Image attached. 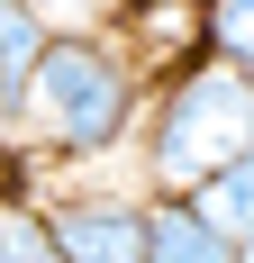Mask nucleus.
I'll return each mask as SVG.
<instances>
[{
  "label": "nucleus",
  "mask_w": 254,
  "mask_h": 263,
  "mask_svg": "<svg viewBox=\"0 0 254 263\" xmlns=\"http://www.w3.org/2000/svg\"><path fill=\"white\" fill-rule=\"evenodd\" d=\"M136 118H146V73L136 54L100 27H55L37 64L19 82V163L27 182H73V173H109V163L136 145Z\"/></svg>",
  "instance_id": "1"
},
{
  "label": "nucleus",
  "mask_w": 254,
  "mask_h": 263,
  "mask_svg": "<svg viewBox=\"0 0 254 263\" xmlns=\"http://www.w3.org/2000/svg\"><path fill=\"white\" fill-rule=\"evenodd\" d=\"M254 145V82L227 73L218 54H182L173 73L146 82V118H136V191L146 200H182V191L236 163Z\"/></svg>",
  "instance_id": "2"
},
{
  "label": "nucleus",
  "mask_w": 254,
  "mask_h": 263,
  "mask_svg": "<svg viewBox=\"0 0 254 263\" xmlns=\"http://www.w3.org/2000/svg\"><path fill=\"white\" fill-rule=\"evenodd\" d=\"M37 227H46L55 263H136V245H146V191L73 173V182L37 191Z\"/></svg>",
  "instance_id": "3"
},
{
  "label": "nucleus",
  "mask_w": 254,
  "mask_h": 263,
  "mask_svg": "<svg viewBox=\"0 0 254 263\" xmlns=\"http://www.w3.org/2000/svg\"><path fill=\"white\" fill-rule=\"evenodd\" d=\"M182 209L209 218V227H218V236L245 254V245H254V145H245L236 163H218V173H200V182L182 191Z\"/></svg>",
  "instance_id": "4"
},
{
  "label": "nucleus",
  "mask_w": 254,
  "mask_h": 263,
  "mask_svg": "<svg viewBox=\"0 0 254 263\" xmlns=\"http://www.w3.org/2000/svg\"><path fill=\"white\" fill-rule=\"evenodd\" d=\"M136 263H236V245L209 227V218H191L182 200H146V245H136Z\"/></svg>",
  "instance_id": "5"
},
{
  "label": "nucleus",
  "mask_w": 254,
  "mask_h": 263,
  "mask_svg": "<svg viewBox=\"0 0 254 263\" xmlns=\"http://www.w3.org/2000/svg\"><path fill=\"white\" fill-rule=\"evenodd\" d=\"M200 54L254 82V0H200Z\"/></svg>",
  "instance_id": "6"
},
{
  "label": "nucleus",
  "mask_w": 254,
  "mask_h": 263,
  "mask_svg": "<svg viewBox=\"0 0 254 263\" xmlns=\"http://www.w3.org/2000/svg\"><path fill=\"white\" fill-rule=\"evenodd\" d=\"M55 27L27 9V0H0V82H9V100H19V82H27V64H37V46H46Z\"/></svg>",
  "instance_id": "7"
},
{
  "label": "nucleus",
  "mask_w": 254,
  "mask_h": 263,
  "mask_svg": "<svg viewBox=\"0 0 254 263\" xmlns=\"http://www.w3.org/2000/svg\"><path fill=\"white\" fill-rule=\"evenodd\" d=\"M46 227H37V191H19V200H0V263H46Z\"/></svg>",
  "instance_id": "8"
},
{
  "label": "nucleus",
  "mask_w": 254,
  "mask_h": 263,
  "mask_svg": "<svg viewBox=\"0 0 254 263\" xmlns=\"http://www.w3.org/2000/svg\"><path fill=\"white\" fill-rule=\"evenodd\" d=\"M164 9H200V0H164Z\"/></svg>",
  "instance_id": "9"
},
{
  "label": "nucleus",
  "mask_w": 254,
  "mask_h": 263,
  "mask_svg": "<svg viewBox=\"0 0 254 263\" xmlns=\"http://www.w3.org/2000/svg\"><path fill=\"white\" fill-rule=\"evenodd\" d=\"M46 263H55V254H46Z\"/></svg>",
  "instance_id": "10"
}]
</instances>
